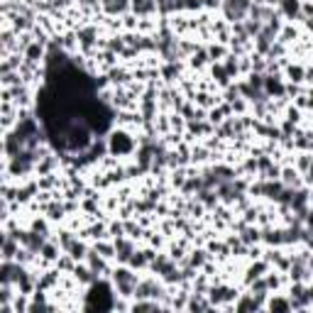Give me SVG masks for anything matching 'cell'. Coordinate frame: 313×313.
<instances>
[{
	"label": "cell",
	"mask_w": 313,
	"mask_h": 313,
	"mask_svg": "<svg viewBox=\"0 0 313 313\" xmlns=\"http://www.w3.org/2000/svg\"><path fill=\"white\" fill-rule=\"evenodd\" d=\"M137 282H140L137 274H132V269H127V267H120V269L113 272V284H115V289H117V294L125 296V299H130V296L135 294Z\"/></svg>",
	"instance_id": "cell-1"
},
{
	"label": "cell",
	"mask_w": 313,
	"mask_h": 313,
	"mask_svg": "<svg viewBox=\"0 0 313 313\" xmlns=\"http://www.w3.org/2000/svg\"><path fill=\"white\" fill-rule=\"evenodd\" d=\"M252 0H223V12L230 22H240L247 17Z\"/></svg>",
	"instance_id": "cell-2"
},
{
	"label": "cell",
	"mask_w": 313,
	"mask_h": 313,
	"mask_svg": "<svg viewBox=\"0 0 313 313\" xmlns=\"http://www.w3.org/2000/svg\"><path fill=\"white\" fill-rule=\"evenodd\" d=\"M132 296H137V299H154L157 301V299H164L167 291H164V286L157 284L154 279H144V282H137Z\"/></svg>",
	"instance_id": "cell-3"
},
{
	"label": "cell",
	"mask_w": 313,
	"mask_h": 313,
	"mask_svg": "<svg viewBox=\"0 0 313 313\" xmlns=\"http://www.w3.org/2000/svg\"><path fill=\"white\" fill-rule=\"evenodd\" d=\"M17 240L22 242V247H25V250H29L32 255H37V252L44 247V242H47V240H44V235H42V232H37V230L20 232V235H17Z\"/></svg>",
	"instance_id": "cell-4"
},
{
	"label": "cell",
	"mask_w": 313,
	"mask_h": 313,
	"mask_svg": "<svg viewBox=\"0 0 313 313\" xmlns=\"http://www.w3.org/2000/svg\"><path fill=\"white\" fill-rule=\"evenodd\" d=\"M208 299H210L213 306H220V304H225L230 299H235V291L228 289V286H213V289L208 291Z\"/></svg>",
	"instance_id": "cell-5"
},
{
	"label": "cell",
	"mask_w": 313,
	"mask_h": 313,
	"mask_svg": "<svg viewBox=\"0 0 313 313\" xmlns=\"http://www.w3.org/2000/svg\"><path fill=\"white\" fill-rule=\"evenodd\" d=\"M84 259L88 262V269H91L96 277H101V274L108 272V267H105V257H101L98 252H91V250H88Z\"/></svg>",
	"instance_id": "cell-6"
},
{
	"label": "cell",
	"mask_w": 313,
	"mask_h": 313,
	"mask_svg": "<svg viewBox=\"0 0 313 313\" xmlns=\"http://www.w3.org/2000/svg\"><path fill=\"white\" fill-rule=\"evenodd\" d=\"M115 257L120 259V262H127L132 252H135V245L130 242V240H125V237H115Z\"/></svg>",
	"instance_id": "cell-7"
},
{
	"label": "cell",
	"mask_w": 313,
	"mask_h": 313,
	"mask_svg": "<svg viewBox=\"0 0 313 313\" xmlns=\"http://www.w3.org/2000/svg\"><path fill=\"white\" fill-rule=\"evenodd\" d=\"M262 301H264V296L250 294V296H242V299L235 304V309H237V311H257V309H262Z\"/></svg>",
	"instance_id": "cell-8"
},
{
	"label": "cell",
	"mask_w": 313,
	"mask_h": 313,
	"mask_svg": "<svg viewBox=\"0 0 313 313\" xmlns=\"http://www.w3.org/2000/svg\"><path fill=\"white\" fill-rule=\"evenodd\" d=\"M282 12H284L289 20H299L301 17V0H277Z\"/></svg>",
	"instance_id": "cell-9"
},
{
	"label": "cell",
	"mask_w": 313,
	"mask_h": 313,
	"mask_svg": "<svg viewBox=\"0 0 313 313\" xmlns=\"http://www.w3.org/2000/svg\"><path fill=\"white\" fill-rule=\"evenodd\" d=\"M110 149H113V152H130V149H132V140H130L125 132L113 135V140H110Z\"/></svg>",
	"instance_id": "cell-10"
},
{
	"label": "cell",
	"mask_w": 313,
	"mask_h": 313,
	"mask_svg": "<svg viewBox=\"0 0 313 313\" xmlns=\"http://www.w3.org/2000/svg\"><path fill=\"white\" fill-rule=\"evenodd\" d=\"M130 5H132V10H135L137 15H149V12L157 10V7H154V0H130Z\"/></svg>",
	"instance_id": "cell-11"
},
{
	"label": "cell",
	"mask_w": 313,
	"mask_h": 313,
	"mask_svg": "<svg viewBox=\"0 0 313 313\" xmlns=\"http://www.w3.org/2000/svg\"><path fill=\"white\" fill-rule=\"evenodd\" d=\"M0 250H2V257H5V259H15L20 247H17V240H15V237H7V240L0 245Z\"/></svg>",
	"instance_id": "cell-12"
},
{
	"label": "cell",
	"mask_w": 313,
	"mask_h": 313,
	"mask_svg": "<svg viewBox=\"0 0 313 313\" xmlns=\"http://www.w3.org/2000/svg\"><path fill=\"white\" fill-rule=\"evenodd\" d=\"M74 277H76L81 284H93V282H96V274H93L88 267H74Z\"/></svg>",
	"instance_id": "cell-13"
},
{
	"label": "cell",
	"mask_w": 313,
	"mask_h": 313,
	"mask_svg": "<svg viewBox=\"0 0 313 313\" xmlns=\"http://www.w3.org/2000/svg\"><path fill=\"white\" fill-rule=\"evenodd\" d=\"M127 0H103V7L108 10V12H125L127 10Z\"/></svg>",
	"instance_id": "cell-14"
},
{
	"label": "cell",
	"mask_w": 313,
	"mask_h": 313,
	"mask_svg": "<svg viewBox=\"0 0 313 313\" xmlns=\"http://www.w3.org/2000/svg\"><path fill=\"white\" fill-rule=\"evenodd\" d=\"M186 306H189L191 311H206V309H210V301H203V299H201V294H194V296H191V301H189Z\"/></svg>",
	"instance_id": "cell-15"
},
{
	"label": "cell",
	"mask_w": 313,
	"mask_h": 313,
	"mask_svg": "<svg viewBox=\"0 0 313 313\" xmlns=\"http://www.w3.org/2000/svg\"><path fill=\"white\" fill-rule=\"evenodd\" d=\"M86 252H88V247H86L84 242H79V240H76V242H74V245L69 247V255L74 257V259H84Z\"/></svg>",
	"instance_id": "cell-16"
},
{
	"label": "cell",
	"mask_w": 313,
	"mask_h": 313,
	"mask_svg": "<svg viewBox=\"0 0 313 313\" xmlns=\"http://www.w3.org/2000/svg\"><path fill=\"white\" fill-rule=\"evenodd\" d=\"M159 309H162V306H159L157 301H142V299L132 306V311H159Z\"/></svg>",
	"instance_id": "cell-17"
},
{
	"label": "cell",
	"mask_w": 313,
	"mask_h": 313,
	"mask_svg": "<svg viewBox=\"0 0 313 313\" xmlns=\"http://www.w3.org/2000/svg\"><path fill=\"white\" fill-rule=\"evenodd\" d=\"M79 37H81V44H84V47H91V44H93V39H96V29L86 27V29L79 32Z\"/></svg>",
	"instance_id": "cell-18"
},
{
	"label": "cell",
	"mask_w": 313,
	"mask_h": 313,
	"mask_svg": "<svg viewBox=\"0 0 313 313\" xmlns=\"http://www.w3.org/2000/svg\"><path fill=\"white\" fill-rule=\"evenodd\" d=\"M267 269V264L264 262H257V264H252L250 269H247V282H252V279H257V277H262V272Z\"/></svg>",
	"instance_id": "cell-19"
},
{
	"label": "cell",
	"mask_w": 313,
	"mask_h": 313,
	"mask_svg": "<svg viewBox=\"0 0 313 313\" xmlns=\"http://www.w3.org/2000/svg\"><path fill=\"white\" fill-rule=\"evenodd\" d=\"M259 240V230L257 228H245V232H242V242L245 245H252V242H257Z\"/></svg>",
	"instance_id": "cell-20"
},
{
	"label": "cell",
	"mask_w": 313,
	"mask_h": 313,
	"mask_svg": "<svg viewBox=\"0 0 313 313\" xmlns=\"http://www.w3.org/2000/svg\"><path fill=\"white\" fill-rule=\"evenodd\" d=\"M296 176H299L296 169H284V181H282V184H284V186H294V189H296V186H299V179H296Z\"/></svg>",
	"instance_id": "cell-21"
},
{
	"label": "cell",
	"mask_w": 313,
	"mask_h": 313,
	"mask_svg": "<svg viewBox=\"0 0 313 313\" xmlns=\"http://www.w3.org/2000/svg\"><path fill=\"white\" fill-rule=\"evenodd\" d=\"M203 262H206V252H191V257H189V267H194V269H199V267H203Z\"/></svg>",
	"instance_id": "cell-22"
},
{
	"label": "cell",
	"mask_w": 313,
	"mask_h": 313,
	"mask_svg": "<svg viewBox=\"0 0 313 313\" xmlns=\"http://www.w3.org/2000/svg\"><path fill=\"white\" fill-rule=\"evenodd\" d=\"M291 306H289V301H284V299H272L269 301V311H289Z\"/></svg>",
	"instance_id": "cell-23"
},
{
	"label": "cell",
	"mask_w": 313,
	"mask_h": 313,
	"mask_svg": "<svg viewBox=\"0 0 313 313\" xmlns=\"http://www.w3.org/2000/svg\"><path fill=\"white\" fill-rule=\"evenodd\" d=\"M74 242H76V237H74L71 232H61V235H59V245H61L66 252H69V247H71Z\"/></svg>",
	"instance_id": "cell-24"
},
{
	"label": "cell",
	"mask_w": 313,
	"mask_h": 313,
	"mask_svg": "<svg viewBox=\"0 0 313 313\" xmlns=\"http://www.w3.org/2000/svg\"><path fill=\"white\" fill-rule=\"evenodd\" d=\"M96 252H101V257L108 259V257H115V247L113 245H103V242H98V245H96Z\"/></svg>",
	"instance_id": "cell-25"
},
{
	"label": "cell",
	"mask_w": 313,
	"mask_h": 313,
	"mask_svg": "<svg viewBox=\"0 0 313 313\" xmlns=\"http://www.w3.org/2000/svg\"><path fill=\"white\" fill-rule=\"evenodd\" d=\"M39 252H42L44 259H57V247H54V245H47V242H44V247H42Z\"/></svg>",
	"instance_id": "cell-26"
},
{
	"label": "cell",
	"mask_w": 313,
	"mask_h": 313,
	"mask_svg": "<svg viewBox=\"0 0 313 313\" xmlns=\"http://www.w3.org/2000/svg\"><path fill=\"white\" fill-rule=\"evenodd\" d=\"M54 282H57V272H49V274H47V277L37 284V289H47V286H52Z\"/></svg>",
	"instance_id": "cell-27"
},
{
	"label": "cell",
	"mask_w": 313,
	"mask_h": 313,
	"mask_svg": "<svg viewBox=\"0 0 313 313\" xmlns=\"http://www.w3.org/2000/svg\"><path fill=\"white\" fill-rule=\"evenodd\" d=\"M213 76H218V81H220V84H225V81H228V74H225V69H223V66H213Z\"/></svg>",
	"instance_id": "cell-28"
},
{
	"label": "cell",
	"mask_w": 313,
	"mask_h": 313,
	"mask_svg": "<svg viewBox=\"0 0 313 313\" xmlns=\"http://www.w3.org/2000/svg\"><path fill=\"white\" fill-rule=\"evenodd\" d=\"M299 164H301V171H304V176H309V164H311V157H309V154H301Z\"/></svg>",
	"instance_id": "cell-29"
},
{
	"label": "cell",
	"mask_w": 313,
	"mask_h": 313,
	"mask_svg": "<svg viewBox=\"0 0 313 313\" xmlns=\"http://www.w3.org/2000/svg\"><path fill=\"white\" fill-rule=\"evenodd\" d=\"M264 282H267V289H277V286H279V277H274V274H269V277H267Z\"/></svg>",
	"instance_id": "cell-30"
},
{
	"label": "cell",
	"mask_w": 313,
	"mask_h": 313,
	"mask_svg": "<svg viewBox=\"0 0 313 313\" xmlns=\"http://www.w3.org/2000/svg\"><path fill=\"white\" fill-rule=\"evenodd\" d=\"M289 74H291V79H294V81H301V76H304V71H301L299 66H291V71H289Z\"/></svg>",
	"instance_id": "cell-31"
},
{
	"label": "cell",
	"mask_w": 313,
	"mask_h": 313,
	"mask_svg": "<svg viewBox=\"0 0 313 313\" xmlns=\"http://www.w3.org/2000/svg\"><path fill=\"white\" fill-rule=\"evenodd\" d=\"M208 54H210V57H213V59H220V57H223V54H225V52H223L220 47H210V49H208Z\"/></svg>",
	"instance_id": "cell-32"
},
{
	"label": "cell",
	"mask_w": 313,
	"mask_h": 313,
	"mask_svg": "<svg viewBox=\"0 0 313 313\" xmlns=\"http://www.w3.org/2000/svg\"><path fill=\"white\" fill-rule=\"evenodd\" d=\"M206 159V149H194V162H203Z\"/></svg>",
	"instance_id": "cell-33"
},
{
	"label": "cell",
	"mask_w": 313,
	"mask_h": 313,
	"mask_svg": "<svg viewBox=\"0 0 313 313\" xmlns=\"http://www.w3.org/2000/svg\"><path fill=\"white\" fill-rule=\"evenodd\" d=\"M201 5H206V7H215L218 0H201Z\"/></svg>",
	"instance_id": "cell-34"
},
{
	"label": "cell",
	"mask_w": 313,
	"mask_h": 313,
	"mask_svg": "<svg viewBox=\"0 0 313 313\" xmlns=\"http://www.w3.org/2000/svg\"><path fill=\"white\" fill-rule=\"evenodd\" d=\"M0 208H2V199H0Z\"/></svg>",
	"instance_id": "cell-35"
}]
</instances>
